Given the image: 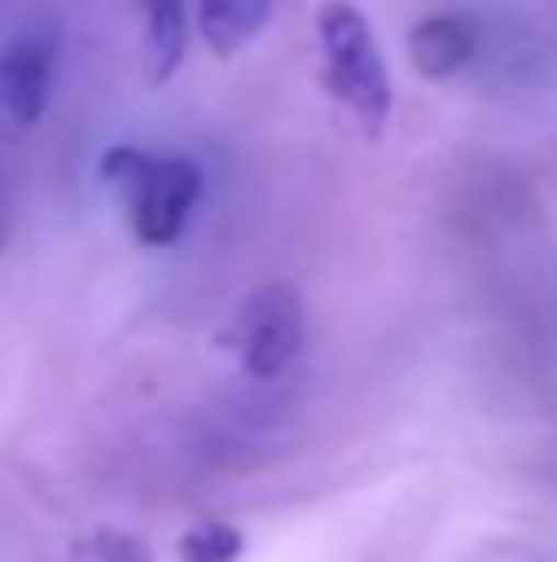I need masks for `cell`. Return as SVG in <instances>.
<instances>
[{"label":"cell","mask_w":557,"mask_h":562,"mask_svg":"<svg viewBox=\"0 0 557 562\" xmlns=\"http://www.w3.org/2000/svg\"><path fill=\"white\" fill-rule=\"evenodd\" d=\"M306 346V301L292 281L257 286L232 321L223 326V350H232L237 366L252 380H276L296 366Z\"/></svg>","instance_id":"3"},{"label":"cell","mask_w":557,"mask_h":562,"mask_svg":"<svg viewBox=\"0 0 557 562\" xmlns=\"http://www.w3.org/2000/svg\"><path fill=\"white\" fill-rule=\"evenodd\" d=\"M272 20V0H197V40L217 59H237Z\"/></svg>","instance_id":"7"},{"label":"cell","mask_w":557,"mask_h":562,"mask_svg":"<svg viewBox=\"0 0 557 562\" xmlns=\"http://www.w3.org/2000/svg\"><path fill=\"white\" fill-rule=\"evenodd\" d=\"M242 558V533L232 524H197L178 543V562H237Z\"/></svg>","instance_id":"8"},{"label":"cell","mask_w":557,"mask_h":562,"mask_svg":"<svg viewBox=\"0 0 557 562\" xmlns=\"http://www.w3.org/2000/svg\"><path fill=\"white\" fill-rule=\"evenodd\" d=\"M99 178L124 207V223L138 247L183 243L197 203H203V173L193 158L154 154V148L118 144L99 158Z\"/></svg>","instance_id":"1"},{"label":"cell","mask_w":557,"mask_h":562,"mask_svg":"<svg viewBox=\"0 0 557 562\" xmlns=\"http://www.w3.org/2000/svg\"><path fill=\"white\" fill-rule=\"evenodd\" d=\"M49 89H55V35L25 30L0 49V134H30L49 109Z\"/></svg>","instance_id":"4"},{"label":"cell","mask_w":557,"mask_h":562,"mask_svg":"<svg viewBox=\"0 0 557 562\" xmlns=\"http://www.w3.org/2000/svg\"><path fill=\"white\" fill-rule=\"evenodd\" d=\"M311 30H316V49H321L326 94L341 104V114L365 138H380L395 114V85H390V65L380 55V40L371 30V15L355 0H321Z\"/></svg>","instance_id":"2"},{"label":"cell","mask_w":557,"mask_h":562,"mask_svg":"<svg viewBox=\"0 0 557 562\" xmlns=\"http://www.w3.org/2000/svg\"><path fill=\"white\" fill-rule=\"evenodd\" d=\"M479 49H484V25L469 10H434V15L414 20L410 35H405L410 69L420 79H434V85L469 75Z\"/></svg>","instance_id":"5"},{"label":"cell","mask_w":557,"mask_h":562,"mask_svg":"<svg viewBox=\"0 0 557 562\" xmlns=\"http://www.w3.org/2000/svg\"><path fill=\"white\" fill-rule=\"evenodd\" d=\"M0 243H5V223H0Z\"/></svg>","instance_id":"9"},{"label":"cell","mask_w":557,"mask_h":562,"mask_svg":"<svg viewBox=\"0 0 557 562\" xmlns=\"http://www.w3.org/2000/svg\"><path fill=\"white\" fill-rule=\"evenodd\" d=\"M138 15V59L154 85H168L178 75L193 40V5L187 0H134Z\"/></svg>","instance_id":"6"}]
</instances>
